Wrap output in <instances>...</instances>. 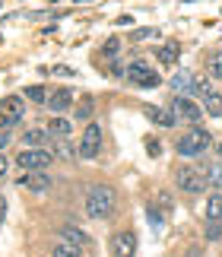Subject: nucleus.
Returning <instances> with one entry per match:
<instances>
[{
    "label": "nucleus",
    "instance_id": "obj_1",
    "mask_svg": "<svg viewBox=\"0 0 222 257\" xmlns=\"http://www.w3.org/2000/svg\"><path fill=\"white\" fill-rule=\"evenodd\" d=\"M115 200H118L115 187H108V184H95L92 191L86 194V213L92 216V219H108V216L115 213Z\"/></svg>",
    "mask_w": 222,
    "mask_h": 257
},
{
    "label": "nucleus",
    "instance_id": "obj_2",
    "mask_svg": "<svg viewBox=\"0 0 222 257\" xmlns=\"http://www.w3.org/2000/svg\"><path fill=\"white\" fill-rule=\"evenodd\" d=\"M209 131H203V127H190V131L178 140V153L181 156H200L209 150Z\"/></svg>",
    "mask_w": 222,
    "mask_h": 257
},
{
    "label": "nucleus",
    "instance_id": "obj_3",
    "mask_svg": "<svg viewBox=\"0 0 222 257\" xmlns=\"http://www.w3.org/2000/svg\"><path fill=\"white\" fill-rule=\"evenodd\" d=\"M16 162L23 165L26 172H35V169H48V165L54 162V153H48V150H38V146H26V150L16 156Z\"/></svg>",
    "mask_w": 222,
    "mask_h": 257
},
{
    "label": "nucleus",
    "instance_id": "obj_4",
    "mask_svg": "<svg viewBox=\"0 0 222 257\" xmlns=\"http://www.w3.org/2000/svg\"><path fill=\"white\" fill-rule=\"evenodd\" d=\"M127 80L130 83H137V86H143V89H153V86H159L162 83V76H159L149 64H143V61H134L127 67Z\"/></svg>",
    "mask_w": 222,
    "mask_h": 257
},
{
    "label": "nucleus",
    "instance_id": "obj_5",
    "mask_svg": "<svg viewBox=\"0 0 222 257\" xmlns=\"http://www.w3.org/2000/svg\"><path fill=\"white\" fill-rule=\"evenodd\" d=\"M23 114H26V105H23V98H16V95H10L0 102V127L4 131H10L13 124L23 121Z\"/></svg>",
    "mask_w": 222,
    "mask_h": 257
},
{
    "label": "nucleus",
    "instance_id": "obj_6",
    "mask_svg": "<svg viewBox=\"0 0 222 257\" xmlns=\"http://www.w3.org/2000/svg\"><path fill=\"white\" fill-rule=\"evenodd\" d=\"M98 150H102V127H98V124H86L83 140H79V156H83V159H95Z\"/></svg>",
    "mask_w": 222,
    "mask_h": 257
},
{
    "label": "nucleus",
    "instance_id": "obj_7",
    "mask_svg": "<svg viewBox=\"0 0 222 257\" xmlns=\"http://www.w3.org/2000/svg\"><path fill=\"white\" fill-rule=\"evenodd\" d=\"M171 111H175L178 117H184V121H190V124H197L200 117H203V108L194 105V102H190V98H184V95H178L175 102H171Z\"/></svg>",
    "mask_w": 222,
    "mask_h": 257
},
{
    "label": "nucleus",
    "instance_id": "obj_8",
    "mask_svg": "<svg viewBox=\"0 0 222 257\" xmlns=\"http://www.w3.org/2000/svg\"><path fill=\"white\" fill-rule=\"evenodd\" d=\"M178 187H181V191H187V194H200L206 187V178L200 175V172H194V169H181L178 172Z\"/></svg>",
    "mask_w": 222,
    "mask_h": 257
},
{
    "label": "nucleus",
    "instance_id": "obj_9",
    "mask_svg": "<svg viewBox=\"0 0 222 257\" xmlns=\"http://www.w3.org/2000/svg\"><path fill=\"white\" fill-rule=\"evenodd\" d=\"M19 187H29V191H48V187H51V175H45V169L26 172L23 178H19Z\"/></svg>",
    "mask_w": 222,
    "mask_h": 257
},
{
    "label": "nucleus",
    "instance_id": "obj_10",
    "mask_svg": "<svg viewBox=\"0 0 222 257\" xmlns=\"http://www.w3.org/2000/svg\"><path fill=\"white\" fill-rule=\"evenodd\" d=\"M111 251H115L118 257H130L137 251V235L134 232H118L115 241H111Z\"/></svg>",
    "mask_w": 222,
    "mask_h": 257
},
{
    "label": "nucleus",
    "instance_id": "obj_11",
    "mask_svg": "<svg viewBox=\"0 0 222 257\" xmlns=\"http://www.w3.org/2000/svg\"><path fill=\"white\" fill-rule=\"evenodd\" d=\"M70 105H73V92H70V89H54V92L48 95V108H51L54 114L67 111Z\"/></svg>",
    "mask_w": 222,
    "mask_h": 257
},
{
    "label": "nucleus",
    "instance_id": "obj_12",
    "mask_svg": "<svg viewBox=\"0 0 222 257\" xmlns=\"http://www.w3.org/2000/svg\"><path fill=\"white\" fill-rule=\"evenodd\" d=\"M79 254H83V248H79L76 241H70V238L60 235V241L54 244V257H79Z\"/></svg>",
    "mask_w": 222,
    "mask_h": 257
},
{
    "label": "nucleus",
    "instance_id": "obj_13",
    "mask_svg": "<svg viewBox=\"0 0 222 257\" xmlns=\"http://www.w3.org/2000/svg\"><path fill=\"white\" fill-rule=\"evenodd\" d=\"M171 89H175L178 95H181V92H190V89H194V76H190L187 70L175 73V76H171Z\"/></svg>",
    "mask_w": 222,
    "mask_h": 257
},
{
    "label": "nucleus",
    "instance_id": "obj_14",
    "mask_svg": "<svg viewBox=\"0 0 222 257\" xmlns=\"http://www.w3.org/2000/svg\"><path fill=\"white\" fill-rule=\"evenodd\" d=\"M149 117H153L156 124H162V127H175L178 124V114L165 111V108H149Z\"/></svg>",
    "mask_w": 222,
    "mask_h": 257
},
{
    "label": "nucleus",
    "instance_id": "obj_15",
    "mask_svg": "<svg viewBox=\"0 0 222 257\" xmlns=\"http://www.w3.org/2000/svg\"><path fill=\"white\" fill-rule=\"evenodd\" d=\"M203 108H206V114H213V117H222V95L209 89V92L203 95Z\"/></svg>",
    "mask_w": 222,
    "mask_h": 257
},
{
    "label": "nucleus",
    "instance_id": "obj_16",
    "mask_svg": "<svg viewBox=\"0 0 222 257\" xmlns=\"http://www.w3.org/2000/svg\"><path fill=\"white\" fill-rule=\"evenodd\" d=\"M178 54H181V48L175 45V42H168V45H162V48H159V51H156V57H159V61H162V64H175L178 61Z\"/></svg>",
    "mask_w": 222,
    "mask_h": 257
},
{
    "label": "nucleus",
    "instance_id": "obj_17",
    "mask_svg": "<svg viewBox=\"0 0 222 257\" xmlns=\"http://www.w3.org/2000/svg\"><path fill=\"white\" fill-rule=\"evenodd\" d=\"M206 219H222V194L206 197Z\"/></svg>",
    "mask_w": 222,
    "mask_h": 257
},
{
    "label": "nucleus",
    "instance_id": "obj_18",
    "mask_svg": "<svg viewBox=\"0 0 222 257\" xmlns=\"http://www.w3.org/2000/svg\"><path fill=\"white\" fill-rule=\"evenodd\" d=\"M70 131H73V124H70L67 117H54V121L48 124V134H51V137H67Z\"/></svg>",
    "mask_w": 222,
    "mask_h": 257
},
{
    "label": "nucleus",
    "instance_id": "obj_19",
    "mask_svg": "<svg viewBox=\"0 0 222 257\" xmlns=\"http://www.w3.org/2000/svg\"><path fill=\"white\" fill-rule=\"evenodd\" d=\"M206 73H209V80H222V51L206 61Z\"/></svg>",
    "mask_w": 222,
    "mask_h": 257
},
{
    "label": "nucleus",
    "instance_id": "obj_20",
    "mask_svg": "<svg viewBox=\"0 0 222 257\" xmlns=\"http://www.w3.org/2000/svg\"><path fill=\"white\" fill-rule=\"evenodd\" d=\"M48 140V131H26L23 134V143L26 146H42Z\"/></svg>",
    "mask_w": 222,
    "mask_h": 257
},
{
    "label": "nucleus",
    "instance_id": "obj_21",
    "mask_svg": "<svg viewBox=\"0 0 222 257\" xmlns=\"http://www.w3.org/2000/svg\"><path fill=\"white\" fill-rule=\"evenodd\" d=\"M26 98H29V102H35V105H42V102H48V92H45V86H29L26 89Z\"/></svg>",
    "mask_w": 222,
    "mask_h": 257
},
{
    "label": "nucleus",
    "instance_id": "obj_22",
    "mask_svg": "<svg viewBox=\"0 0 222 257\" xmlns=\"http://www.w3.org/2000/svg\"><path fill=\"white\" fill-rule=\"evenodd\" d=\"M60 235H64V238H70V241H76L79 248H86V244H89V238H86V235L79 232V229H70V225H67V229H60Z\"/></svg>",
    "mask_w": 222,
    "mask_h": 257
},
{
    "label": "nucleus",
    "instance_id": "obj_23",
    "mask_svg": "<svg viewBox=\"0 0 222 257\" xmlns=\"http://www.w3.org/2000/svg\"><path fill=\"white\" fill-rule=\"evenodd\" d=\"M206 184H209V187H222V165H209Z\"/></svg>",
    "mask_w": 222,
    "mask_h": 257
},
{
    "label": "nucleus",
    "instance_id": "obj_24",
    "mask_svg": "<svg viewBox=\"0 0 222 257\" xmlns=\"http://www.w3.org/2000/svg\"><path fill=\"white\" fill-rule=\"evenodd\" d=\"M206 238H209V241H219V238H222V225H219V219H209V225H206Z\"/></svg>",
    "mask_w": 222,
    "mask_h": 257
},
{
    "label": "nucleus",
    "instance_id": "obj_25",
    "mask_svg": "<svg viewBox=\"0 0 222 257\" xmlns=\"http://www.w3.org/2000/svg\"><path fill=\"white\" fill-rule=\"evenodd\" d=\"M54 153H57V156H64V159H73V146L64 143V137H60V140L54 143Z\"/></svg>",
    "mask_w": 222,
    "mask_h": 257
},
{
    "label": "nucleus",
    "instance_id": "obj_26",
    "mask_svg": "<svg viewBox=\"0 0 222 257\" xmlns=\"http://www.w3.org/2000/svg\"><path fill=\"white\" fill-rule=\"evenodd\" d=\"M118 48H121V42H118V38H108L102 51H105V57H115V54H118Z\"/></svg>",
    "mask_w": 222,
    "mask_h": 257
},
{
    "label": "nucleus",
    "instance_id": "obj_27",
    "mask_svg": "<svg viewBox=\"0 0 222 257\" xmlns=\"http://www.w3.org/2000/svg\"><path fill=\"white\" fill-rule=\"evenodd\" d=\"M209 89H213V86H209V80H194V92H200V95H206Z\"/></svg>",
    "mask_w": 222,
    "mask_h": 257
},
{
    "label": "nucleus",
    "instance_id": "obj_28",
    "mask_svg": "<svg viewBox=\"0 0 222 257\" xmlns=\"http://www.w3.org/2000/svg\"><path fill=\"white\" fill-rule=\"evenodd\" d=\"M76 114H79V117H83V121H86V117L92 114V102H89V98H86V102H83V105L76 108Z\"/></svg>",
    "mask_w": 222,
    "mask_h": 257
},
{
    "label": "nucleus",
    "instance_id": "obj_29",
    "mask_svg": "<svg viewBox=\"0 0 222 257\" xmlns=\"http://www.w3.org/2000/svg\"><path fill=\"white\" fill-rule=\"evenodd\" d=\"M156 29H140V32H134V42H143V38H153Z\"/></svg>",
    "mask_w": 222,
    "mask_h": 257
},
{
    "label": "nucleus",
    "instance_id": "obj_30",
    "mask_svg": "<svg viewBox=\"0 0 222 257\" xmlns=\"http://www.w3.org/2000/svg\"><path fill=\"white\" fill-rule=\"evenodd\" d=\"M146 150H149V156H159V153H162V146H159V140H149Z\"/></svg>",
    "mask_w": 222,
    "mask_h": 257
},
{
    "label": "nucleus",
    "instance_id": "obj_31",
    "mask_svg": "<svg viewBox=\"0 0 222 257\" xmlns=\"http://www.w3.org/2000/svg\"><path fill=\"white\" fill-rule=\"evenodd\" d=\"M4 219H7V197L0 194V225H4Z\"/></svg>",
    "mask_w": 222,
    "mask_h": 257
},
{
    "label": "nucleus",
    "instance_id": "obj_32",
    "mask_svg": "<svg viewBox=\"0 0 222 257\" xmlns=\"http://www.w3.org/2000/svg\"><path fill=\"white\" fill-rule=\"evenodd\" d=\"M54 73H57V76H73V70H70V67H54Z\"/></svg>",
    "mask_w": 222,
    "mask_h": 257
},
{
    "label": "nucleus",
    "instance_id": "obj_33",
    "mask_svg": "<svg viewBox=\"0 0 222 257\" xmlns=\"http://www.w3.org/2000/svg\"><path fill=\"white\" fill-rule=\"evenodd\" d=\"M7 165H10V162H7V156H4V153H0V178H4V175H7Z\"/></svg>",
    "mask_w": 222,
    "mask_h": 257
},
{
    "label": "nucleus",
    "instance_id": "obj_34",
    "mask_svg": "<svg viewBox=\"0 0 222 257\" xmlns=\"http://www.w3.org/2000/svg\"><path fill=\"white\" fill-rule=\"evenodd\" d=\"M7 143H10V134L4 131V134H0V150H4V146H7Z\"/></svg>",
    "mask_w": 222,
    "mask_h": 257
}]
</instances>
